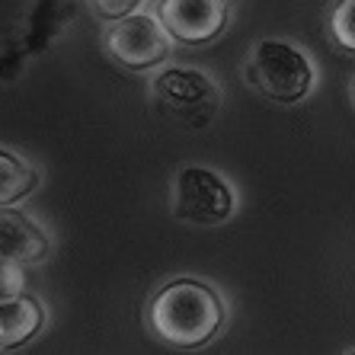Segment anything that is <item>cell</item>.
Returning <instances> with one entry per match:
<instances>
[{"instance_id":"1","label":"cell","mask_w":355,"mask_h":355,"mask_svg":"<svg viewBox=\"0 0 355 355\" xmlns=\"http://www.w3.org/2000/svg\"><path fill=\"white\" fill-rule=\"evenodd\" d=\"M144 320L160 343L192 352V349H205L208 343L221 336L224 323H227V304H224L221 291L208 285L205 279L180 275L154 291Z\"/></svg>"},{"instance_id":"2","label":"cell","mask_w":355,"mask_h":355,"mask_svg":"<svg viewBox=\"0 0 355 355\" xmlns=\"http://www.w3.org/2000/svg\"><path fill=\"white\" fill-rule=\"evenodd\" d=\"M74 17V0H0V87L51 51Z\"/></svg>"},{"instance_id":"3","label":"cell","mask_w":355,"mask_h":355,"mask_svg":"<svg viewBox=\"0 0 355 355\" xmlns=\"http://www.w3.org/2000/svg\"><path fill=\"white\" fill-rule=\"evenodd\" d=\"M243 80L269 103L295 106L317 87V67L301 45L285 39H263L243 61Z\"/></svg>"},{"instance_id":"4","label":"cell","mask_w":355,"mask_h":355,"mask_svg":"<svg viewBox=\"0 0 355 355\" xmlns=\"http://www.w3.org/2000/svg\"><path fill=\"white\" fill-rule=\"evenodd\" d=\"M150 103L164 119L182 128H208L221 112L224 93L205 71L182 64H164L150 77Z\"/></svg>"},{"instance_id":"5","label":"cell","mask_w":355,"mask_h":355,"mask_svg":"<svg viewBox=\"0 0 355 355\" xmlns=\"http://www.w3.org/2000/svg\"><path fill=\"white\" fill-rule=\"evenodd\" d=\"M173 45L176 42L160 26L157 13L150 10H138L103 29V51L132 74H148V71L164 67L173 55Z\"/></svg>"},{"instance_id":"6","label":"cell","mask_w":355,"mask_h":355,"mask_svg":"<svg viewBox=\"0 0 355 355\" xmlns=\"http://www.w3.org/2000/svg\"><path fill=\"white\" fill-rule=\"evenodd\" d=\"M170 208H173V218H180V221L198 224V227H218V224L234 218L237 196H234L231 182L215 170L182 166L173 180Z\"/></svg>"},{"instance_id":"7","label":"cell","mask_w":355,"mask_h":355,"mask_svg":"<svg viewBox=\"0 0 355 355\" xmlns=\"http://www.w3.org/2000/svg\"><path fill=\"white\" fill-rule=\"evenodd\" d=\"M154 13L176 45L202 49L231 26V0H157Z\"/></svg>"},{"instance_id":"8","label":"cell","mask_w":355,"mask_h":355,"mask_svg":"<svg viewBox=\"0 0 355 355\" xmlns=\"http://www.w3.org/2000/svg\"><path fill=\"white\" fill-rule=\"evenodd\" d=\"M51 257L49 231L17 205L0 208V259L13 266H39Z\"/></svg>"},{"instance_id":"9","label":"cell","mask_w":355,"mask_h":355,"mask_svg":"<svg viewBox=\"0 0 355 355\" xmlns=\"http://www.w3.org/2000/svg\"><path fill=\"white\" fill-rule=\"evenodd\" d=\"M45 320H49V311L29 291L3 297L0 301V352L29 346L45 330Z\"/></svg>"},{"instance_id":"10","label":"cell","mask_w":355,"mask_h":355,"mask_svg":"<svg viewBox=\"0 0 355 355\" xmlns=\"http://www.w3.org/2000/svg\"><path fill=\"white\" fill-rule=\"evenodd\" d=\"M39 170H35L23 154L10 148H0V208L19 205L39 189Z\"/></svg>"},{"instance_id":"11","label":"cell","mask_w":355,"mask_h":355,"mask_svg":"<svg viewBox=\"0 0 355 355\" xmlns=\"http://www.w3.org/2000/svg\"><path fill=\"white\" fill-rule=\"evenodd\" d=\"M327 33L336 49L355 55V0H333L327 10Z\"/></svg>"},{"instance_id":"12","label":"cell","mask_w":355,"mask_h":355,"mask_svg":"<svg viewBox=\"0 0 355 355\" xmlns=\"http://www.w3.org/2000/svg\"><path fill=\"white\" fill-rule=\"evenodd\" d=\"M144 3H148V0H87L90 13L106 26L119 23V19H125V17H132V13H138V10H144Z\"/></svg>"},{"instance_id":"13","label":"cell","mask_w":355,"mask_h":355,"mask_svg":"<svg viewBox=\"0 0 355 355\" xmlns=\"http://www.w3.org/2000/svg\"><path fill=\"white\" fill-rule=\"evenodd\" d=\"M19 291H26L23 266H13V263H3V259H0V301L19 295Z\"/></svg>"},{"instance_id":"14","label":"cell","mask_w":355,"mask_h":355,"mask_svg":"<svg viewBox=\"0 0 355 355\" xmlns=\"http://www.w3.org/2000/svg\"><path fill=\"white\" fill-rule=\"evenodd\" d=\"M352 103H355V83H352Z\"/></svg>"},{"instance_id":"15","label":"cell","mask_w":355,"mask_h":355,"mask_svg":"<svg viewBox=\"0 0 355 355\" xmlns=\"http://www.w3.org/2000/svg\"><path fill=\"white\" fill-rule=\"evenodd\" d=\"M346 355H355V349H349V352H346Z\"/></svg>"},{"instance_id":"16","label":"cell","mask_w":355,"mask_h":355,"mask_svg":"<svg viewBox=\"0 0 355 355\" xmlns=\"http://www.w3.org/2000/svg\"><path fill=\"white\" fill-rule=\"evenodd\" d=\"M0 355H3V352H0Z\"/></svg>"}]
</instances>
